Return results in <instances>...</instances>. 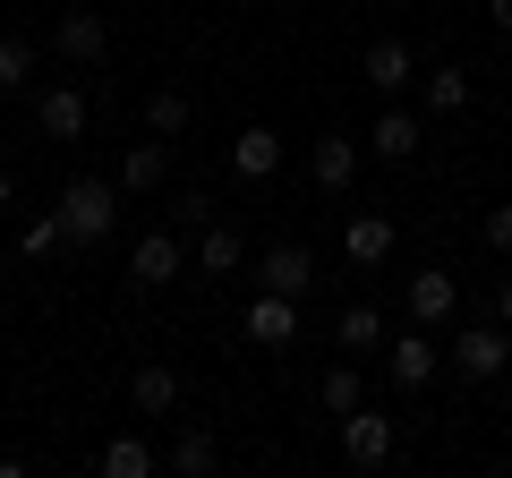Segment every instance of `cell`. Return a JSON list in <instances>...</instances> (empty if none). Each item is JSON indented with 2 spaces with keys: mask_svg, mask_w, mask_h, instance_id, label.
<instances>
[{
  "mask_svg": "<svg viewBox=\"0 0 512 478\" xmlns=\"http://www.w3.org/2000/svg\"><path fill=\"white\" fill-rule=\"evenodd\" d=\"M171 222H180V231H197V222H214V197H205V188H188V197H180V214H171Z\"/></svg>",
  "mask_w": 512,
  "mask_h": 478,
  "instance_id": "obj_28",
  "label": "cell"
},
{
  "mask_svg": "<svg viewBox=\"0 0 512 478\" xmlns=\"http://www.w3.org/2000/svg\"><path fill=\"white\" fill-rule=\"evenodd\" d=\"M359 77H367L376 94H402L410 77H419V60H410V43H402V35H376V43L359 52Z\"/></svg>",
  "mask_w": 512,
  "mask_h": 478,
  "instance_id": "obj_7",
  "label": "cell"
},
{
  "mask_svg": "<svg viewBox=\"0 0 512 478\" xmlns=\"http://www.w3.org/2000/svg\"><path fill=\"white\" fill-rule=\"evenodd\" d=\"M342 461H350V470H384V461H393V419L359 402L342 419Z\"/></svg>",
  "mask_w": 512,
  "mask_h": 478,
  "instance_id": "obj_3",
  "label": "cell"
},
{
  "mask_svg": "<svg viewBox=\"0 0 512 478\" xmlns=\"http://www.w3.org/2000/svg\"><path fill=\"white\" fill-rule=\"evenodd\" d=\"M60 239H69V222H60V214H43V222H26V239H18V248H26V257H52Z\"/></svg>",
  "mask_w": 512,
  "mask_h": 478,
  "instance_id": "obj_26",
  "label": "cell"
},
{
  "mask_svg": "<svg viewBox=\"0 0 512 478\" xmlns=\"http://www.w3.org/2000/svg\"><path fill=\"white\" fill-rule=\"evenodd\" d=\"M478 239H487L495 257H512V205H495V214H487V222H478Z\"/></svg>",
  "mask_w": 512,
  "mask_h": 478,
  "instance_id": "obj_27",
  "label": "cell"
},
{
  "mask_svg": "<svg viewBox=\"0 0 512 478\" xmlns=\"http://www.w3.org/2000/svg\"><path fill=\"white\" fill-rule=\"evenodd\" d=\"M333 342H342V350H384V316H376V308L359 299V308H342V325H333Z\"/></svg>",
  "mask_w": 512,
  "mask_h": 478,
  "instance_id": "obj_21",
  "label": "cell"
},
{
  "mask_svg": "<svg viewBox=\"0 0 512 478\" xmlns=\"http://www.w3.org/2000/svg\"><path fill=\"white\" fill-rule=\"evenodd\" d=\"M495 316H504V325H512V282H495Z\"/></svg>",
  "mask_w": 512,
  "mask_h": 478,
  "instance_id": "obj_29",
  "label": "cell"
},
{
  "mask_svg": "<svg viewBox=\"0 0 512 478\" xmlns=\"http://www.w3.org/2000/svg\"><path fill=\"white\" fill-rule=\"evenodd\" d=\"M487 9H495V26H504V35H512V0H487Z\"/></svg>",
  "mask_w": 512,
  "mask_h": 478,
  "instance_id": "obj_30",
  "label": "cell"
},
{
  "mask_svg": "<svg viewBox=\"0 0 512 478\" xmlns=\"http://www.w3.org/2000/svg\"><path fill=\"white\" fill-rule=\"evenodd\" d=\"M35 129L52 137V146H77V137H86V86H43L35 94Z\"/></svg>",
  "mask_w": 512,
  "mask_h": 478,
  "instance_id": "obj_5",
  "label": "cell"
},
{
  "mask_svg": "<svg viewBox=\"0 0 512 478\" xmlns=\"http://www.w3.org/2000/svg\"><path fill=\"white\" fill-rule=\"evenodd\" d=\"M444 350H453V368H461V376H478V385H487V376L512 368V325H504V316H495V325H461Z\"/></svg>",
  "mask_w": 512,
  "mask_h": 478,
  "instance_id": "obj_2",
  "label": "cell"
},
{
  "mask_svg": "<svg viewBox=\"0 0 512 478\" xmlns=\"http://www.w3.org/2000/svg\"><path fill=\"white\" fill-rule=\"evenodd\" d=\"M52 43H60V60H77V69H86V60H103V18H94V9H69V18L52 26Z\"/></svg>",
  "mask_w": 512,
  "mask_h": 478,
  "instance_id": "obj_14",
  "label": "cell"
},
{
  "mask_svg": "<svg viewBox=\"0 0 512 478\" xmlns=\"http://www.w3.org/2000/svg\"><path fill=\"white\" fill-rule=\"evenodd\" d=\"M0 197H9V180H0Z\"/></svg>",
  "mask_w": 512,
  "mask_h": 478,
  "instance_id": "obj_31",
  "label": "cell"
},
{
  "mask_svg": "<svg viewBox=\"0 0 512 478\" xmlns=\"http://www.w3.org/2000/svg\"><path fill=\"white\" fill-rule=\"evenodd\" d=\"M427 111H470V69H436L427 77Z\"/></svg>",
  "mask_w": 512,
  "mask_h": 478,
  "instance_id": "obj_23",
  "label": "cell"
},
{
  "mask_svg": "<svg viewBox=\"0 0 512 478\" xmlns=\"http://www.w3.org/2000/svg\"><path fill=\"white\" fill-rule=\"evenodd\" d=\"M436 368H444V350L427 342V333H393V342H384V376H393L402 393H427Z\"/></svg>",
  "mask_w": 512,
  "mask_h": 478,
  "instance_id": "obj_4",
  "label": "cell"
},
{
  "mask_svg": "<svg viewBox=\"0 0 512 478\" xmlns=\"http://www.w3.org/2000/svg\"><path fill=\"white\" fill-rule=\"evenodd\" d=\"M171 470H180V478H214L222 470V444L205 436V427H188V436L171 444Z\"/></svg>",
  "mask_w": 512,
  "mask_h": 478,
  "instance_id": "obj_20",
  "label": "cell"
},
{
  "mask_svg": "<svg viewBox=\"0 0 512 478\" xmlns=\"http://www.w3.org/2000/svg\"><path fill=\"white\" fill-rule=\"evenodd\" d=\"M342 257L359 265V274H376V265L393 257V214H350L342 222Z\"/></svg>",
  "mask_w": 512,
  "mask_h": 478,
  "instance_id": "obj_8",
  "label": "cell"
},
{
  "mask_svg": "<svg viewBox=\"0 0 512 478\" xmlns=\"http://www.w3.org/2000/svg\"><path fill=\"white\" fill-rule=\"evenodd\" d=\"M94 470L103 478H154V444L146 436H111L103 453H94Z\"/></svg>",
  "mask_w": 512,
  "mask_h": 478,
  "instance_id": "obj_17",
  "label": "cell"
},
{
  "mask_svg": "<svg viewBox=\"0 0 512 478\" xmlns=\"http://www.w3.org/2000/svg\"><path fill=\"white\" fill-rule=\"evenodd\" d=\"M402 299H410V316H419V325H444V316L461 308V282H453V274H436V265H427V274L410 282Z\"/></svg>",
  "mask_w": 512,
  "mask_h": 478,
  "instance_id": "obj_15",
  "label": "cell"
},
{
  "mask_svg": "<svg viewBox=\"0 0 512 478\" xmlns=\"http://www.w3.org/2000/svg\"><path fill=\"white\" fill-rule=\"evenodd\" d=\"M128 274L146 282V291H163V282L180 274V239H171V231H146L137 248H128Z\"/></svg>",
  "mask_w": 512,
  "mask_h": 478,
  "instance_id": "obj_11",
  "label": "cell"
},
{
  "mask_svg": "<svg viewBox=\"0 0 512 478\" xmlns=\"http://www.w3.org/2000/svg\"><path fill=\"white\" fill-rule=\"evenodd\" d=\"M163 180H171V137H146V146L120 154V188H137V197H146V188H163Z\"/></svg>",
  "mask_w": 512,
  "mask_h": 478,
  "instance_id": "obj_13",
  "label": "cell"
},
{
  "mask_svg": "<svg viewBox=\"0 0 512 478\" xmlns=\"http://www.w3.org/2000/svg\"><path fill=\"white\" fill-rule=\"evenodd\" d=\"M248 342H256V350H291V342H299V299H291V291H256Z\"/></svg>",
  "mask_w": 512,
  "mask_h": 478,
  "instance_id": "obj_6",
  "label": "cell"
},
{
  "mask_svg": "<svg viewBox=\"0 0 512 478\" xmlns=\"http://www.w3.org/2000/svg\"><path fill=\"white\" fill-rule=\"evenodd\" d=\"M188 120H197V111H188L180 86H154V94H146V137H180Z\"/></svg>",
  "mask_w": 512,
  "mask_h": 478,
  "instance_id": "obj_19",
  "label": "cell"
},
{
  "mask_svg": "<svg viewBox=\"0 0 512 478\" xmlns=\"http://www.w3.org/2000/svg\"><path fill=\"white\" fill-rule=\"evenodd\" d=\"M26 77H35V43H18V35H0V86L18 94Z\"/></svg>",
  "mask_w": 512,
  "mask_h": 478,
  "instance_id": "obj_25",
  "label": "cell"
},
{
  "mask_svg": "<svg viewBox=\"0 0 512 478\" xmlns=\"http://www.w3.org/2000/svg\"><path fill=\"white\" fill-rule=\"evenodd\" d=\"M231 171H239V180H274V171H282V137L274 129H239L231 137Z\"/></svg>",
  "mask_w": 512,
  "mask_h": 478,
  "instance_id": "obj_12",
  "label": "cell"
},
{
  "mask_svg": "<svg viewBox=\"0 0 512 478\" xmlns=\"http://www.w3.org/2000/svg\"><path fill=\"white\" fill-rule=\"evenodd\" d=\"M197 265H205L214 282H222V274H239V265H248V248H239V231H205V239H197Z\"/></svg>",
  "mask_w": 512,
  "mask_h": 478,
  "instance_id": "obj_22",
  "label": "cell"
},
{
  "mask_svg": "<svg viewBox=\"0 0 512 478\" xmlns=\"http://www.w3.org/2000/svg\"><path fill=\"white\" fill-rule=\"evenodd\" d=\"M308 171H316V188H325V197H333V188H350V180H359V137L325 129V137H316V154H308Z\"/></svg>",
  "mask_w": 512,
  "mask_h": 478,
  "instance_id": "obj_9",
  "label": "cell"
},
{
  "mask_svg": "<svg viewBox=\"0 0 512 478\" xmlns=\"http://www.w3.org/2000/svg\"><path fill=\"white\" fill-rule=\"evenodd\" d=\"M316 393H325V410H333V419H350V410L367 402V393H359V368H325V385H316Z\"/></svg>",
  "mask_w": 512,
  "mask_h": 478,
  "instance_id": "obj_24",
  "label": "cell"
},
{
  "mask_svg": "<svg viewBox=\"0 0 512 478\" xmlns=\"http://www.w3.org/2000/svg\"><path fill=\"white\" fill-rule=\"evenodd\" d=\"M256 282H265V291H291V299H299V291L316 282V257L282 239V248H265V257H256Z\"/></svg>",
  "mask_w": 512,
  "mask_h": 478,
  "instance_id": "obj_10",
  "label": "cell"
},
{
  "mask_svg": "<svg viewBox=\"0 0 512 478\" xmlns=\"http://www.w3.org/2000/svg\"><path fill=\"white\" fill-rule=\"evenodd\" d=\"M128 402L146 410V419H163V410H180V376L171 368H137L128 376Z\"/></svg>",
  "mask_w": 512,
  "mask_h": 478,
  "instance_id": "obj_18",
  "label": "cell"
},
{
  "mask_svg": "<svg viewBox=\"0 0 512 478\" xmlns=\"http://www.w3.org/2000/svg\"><path fill=\"white\" fill-rule=\"evenodd\" d=\"M60 222H69V239H111V222H120V180H69L60 188Z\"/></svg>",
  "mask_w": 512,
  "mask_h": 478,
  "instance_id": "obj_1",
  "label": "cell"
},
{
  "mask_svg": "<svg viewBox=\"0 0 512 478\" xmlns=\"http://www.w3.org/2000/svg\"><path fill=\"white\" fill-rule=\"evenodd\" d=\"M367 146H376L384 163H410V154L427 146V129H419V120H410V111H384L376 129H367Z\"/></svg>",
  "mask_w": 512,
  "mask_h": 478,
  "instance_id": "obj_16",
  "label": "cell"
}]
</instances>
